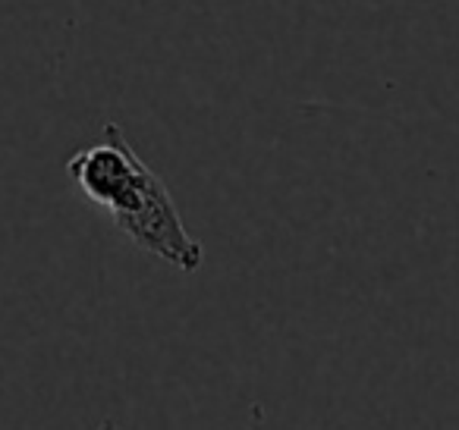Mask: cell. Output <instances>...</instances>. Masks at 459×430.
<instances>
[{
	"instance_id": "2",
	"label": "cell",
	"mask_w": 459,
	"mask_h": 430,
	"mask_svg": "<svg viewBox=\"0 0 459 430\" xmlns=\"http://www.w3.org/2000/svg\"><path fill=\"white\" fill-rule=\"evenodd\" d=\"M66 173L91 204H98L114 217L117 211H123L139 195L152 167L133 151L123 129L117 123H108L101 142L79 148L66 160Z\"/></svg>"
},
{
	"instance_id": "1",
	"label": "cell",
	"mask_w": 459,
	"mask_h": 430,
	"mask_svg": "<svg viewBox=\"0 0 459 430\" xmlns=\"http://www.w3.org/2000/svg\"><path fill=\"white\" fill-rule=\"evenodd\" d=\"M114 227L120 229L126 239H133L142 252L154 254L164 264L177 267L183 273H195L204 261L202 242L186 229L183 217H179L177 204H173L170 192H167L164 179L158 173H148L145 185L139 189V195L126 204L123 211H117Z\"/></svg>"
},
{
	"instance_id": "3",
	"label": "cell",
	"mask_w": 459,
	"mask_h": 430,
	"mask_svg": "<svg viewBox=\"0 0 459 430\" xmlns=\"http://www.w3.org/2000/svg\"><path fill=\"white\" fill-rule=\"evenodd\" d=\"M98 430H117V424L114 421H101V427H98Z\"/></svg>"
}]
</instances>
